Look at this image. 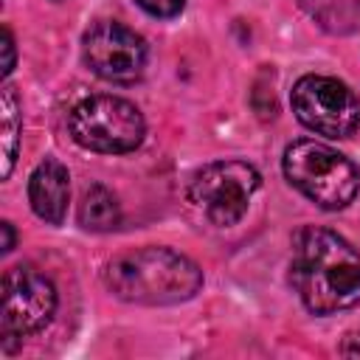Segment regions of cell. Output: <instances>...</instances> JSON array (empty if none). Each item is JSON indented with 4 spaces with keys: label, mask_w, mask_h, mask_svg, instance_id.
<instances>
[{
    "label": "cell",
    "mask_w": 360,
    "mask_h": 360,
    "mask_svg": "<svg viewBox=\"0 0 360 360\" xmlns=\"http://www.w3.org/2000/svg\"><path fill=\"white\" fill-rule=\"evenodd\" d=\"M290 281L315 315H332L360 301V253L335 231L304 225L292 236Z\"/></svg>",
    "instance_id": "obj_1"
},
{
    "label": "cell",
    "mask_w": 360,
    "mask_h": 360,
    "mask_svg": "<svg viewBox=\"0 0 360 360\" xmlns=\"http://www.w3.org/2000/svg\"><path fill=\"white\" fill-rule=\"evenodd\" d=\"M107 290L129 304L163 307L188 301L202 287V270L169 248H141L115 256L104 270Z\"/></svg>",
    "instance_id": "obj_2"
},
{
    "label": "cell",
    "mask_w": 360,
    "mask_h": 360,
    "mask_svg": "<svg viewBox=\"0 0 360 360\" xmlns=\"http://www.w3.org/2000/svg\"><path fill=\"white\" fill-rule=\"evenodd\" d=\"M287 180L326 211L346 208L360 188V174L352 160L318 141H292L284 149Z\"/></svg>",
    "instance_id": "obj_3"
},
{
    "label": "cell",
    "mask_w": 360,
    "mask_h": 360,
    "mask_svg": "<svg viewBox=\"0 0 360 360\" xmlns=\"http://www.w3.org/2000/svg\"><path fill=\"white\" fill-rule=\"evenodd\" d=\"M70 135L90 152L118 155L141 146L146 124L141 110L121 96H90L82 98L68 115Z\"/></svg>",
    "instance_id": "obj_4"
},
{
    "label": "cell",
    "mask_w": 360,
    "mask_h": 360,
    "mask_svg": "<svg viewBox=\"0 0 360 360\" xmlns=\"http://www.w3.org/2000/svg\"><path fill=\"white\" fill-rule=\"evenodd\" d=\"M262 177L259 172L245 160H217L202 166L191 186L188 197L191 202L219 228L236 225L250 205V197L256 194Z\"/></svg>",
    "instance_id": "obj_5"
},
{
    "label": "cell",
    "mask_w": 360,
    "mask_h": 360,
    "mask_svg": "<svg viewBox=\"0 0 360 360\" xmlns=\"http://www.w3.org/2000/svg\"><path fill=\"white\" fill-rule=\"evenodd\" d=\"M0 335L3 349L14 352L11 340H22L25 335L39 332L56 309V290L48 276L34 267H11L0 284Z\"/></svg>",
    "instance_id": "obj_6"
},
{
    "label": "cell",
    "mask_w": 360,
    "mask_h": 360,
    "mask_svg": "<svg viewBox=\"0 0 360 360\" xmlns=\"http://www.w3.org/2000/svg\"><path fill=\"white\" fill-rule=\"evenodd\" d=\"M295 118L326 138H349L360 127V98L332 76H301L290 93Z\"/></svg>",
    "instance_id": "obj_7"
},
{
    "label": "cell",
    "mask_w": 360,
    "mask_h": 360,
    "mask_svg": "<svg viewBox=\"0 0 360 360\" xmlns=\"http://www.w3.org/2000/svg\"><path fill=\"white\" fill-rule=\"evenodd\" d=\"M84 62L96 76L115 84H132L143 76L146 68V45L143 39L112 20H101L87 28L84 39Z\"/></svg>",
    "instance_id": "obj_8"
},
{
    "label": "cell",
    "mask_w": 360,
    "mask_h": 360,
    "mask_svg": "<svg viewBox=\"0 0 360 360\" xmlns=\"http://www.w3.org/2000/svg\"><path fill=\"white\" fill-rule=\"evenodd\" d=\"M68 197H70L68 169L59 160L45 158L28 180V200H31L34 214L51 225H59L68 214Z\"/></svg>",
    "instance_id": "obj_9"
},
{
    "label": "cell",
    "mask_w": 360,
    "mask_h": 360,
    "mask_svg": "<svg viewBox=\"0 0 360 360\" xmlns=\"http://www.w3.org/2000/svg\"><path fill=\"white\" fill-rule=\"evenodd\" d=\"M301 8L332 34H352L360 28V0H298Z\"/></svg>",
    "instance_id": "obj_10"
},
{
    "label": "cell",
    "mask_w": 360,
    "mask_h": 360,
    "mask_svg": "<svg viewBox=\"0 0 360 360\" xmlns=\"http://www.w3.org/2000/svg\"><path fill=\"white\" fill-rule=\"evenodd\" d=\"M79 222L84 231H96V233L112 231L121 222V208L112 191H107L104 186L84 188L82 202H79Z\"/></svg>",
    "instance_id": "obj_11"
},
{
    "label": "cell",
    "mask_w": 360,
    "mask_h": 360,
    "mask_svg": "<svg viewBox=\"0 0 360 360\" xmlns=\"http://www.w3.org/2000/svg\"><path fill=\"white\" fill-rule=\"evenodd\" d=\"M0 118H3V177L11 174L17 149H20V132H22V112L14 87L0 90Z\"/></svg>",
    "instance_id": "obj_12"
},
{
    "label": "cell",
    "mask_w": 360,
    "mask_h": 360,
    "mask_svg": "<svg viewBox=\"0 0 360 360\" xmlns=\"http://www.w3.org/2000/svg\"><path fill=\"white\" fill-rule=\"evenodd\" d=\"M135 3L152 17H177L186 6V0H135Z\"/></svg>",
    "instance_id": "obj_13"
},
{
    "label": "cell",
    "mask_w": 360,
    "mask_h": 360,
    "mask_svg": "<svg viewBox=\"0 0 360 360\" xmlns=\"http://www.w3.org/2000/svg\"><path fill=\"white\" fill-rule=\"evenodd\" d=\"M14 70V39L11 31L3 28V76H8Z\"/></svg>",
    "instance_id": "obj_14"
},
{
    "label": "cell",
    "mask_w": 360,
    "mask_h": 360,
    "mask_svg": "<svg viewBox=\"0 0 360 360\" xmlns=\"http://www.w3.org/2000/svg\"><path fill=\"white\" fill-rule=\"evenodd\" d=\"M340 354H343V357H360V332H352V335L343 338Z\"/></svg>",
    "instance_id": "obj_15"
},
{
    "label": "cell",
    "mask_w": 360,
    "mask_h": 360,
    "mask_svg": "<svg viewBox=\"0 0 360 360\" xmlns=\"http://www.w3.org/2000/svg\"><path fill=\"white\" fill-rule=\"evenodd\" d=\"M0 231H3V253H8L14 248V228H11V222H3Z\"/></svg>",
    "instance_id": "obj_16"
}]
</instances>
